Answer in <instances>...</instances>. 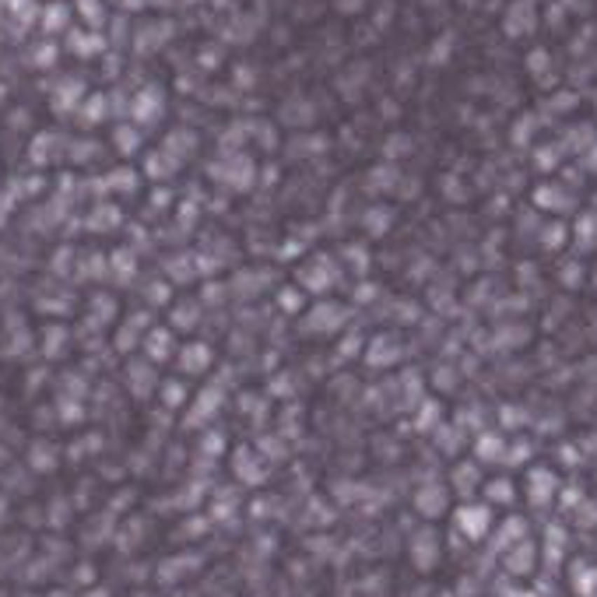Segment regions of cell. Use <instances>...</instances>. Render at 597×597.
Masks as SVG:
<instances>
[{"mask_svg": "<svg viewBox=\"0 0 597 597\" xmlns=\"http://www.w3.org/2000/svg\"><path fill=\"white\" fill-rule=\"evenodd\" d=\"M478 457H481V460H495V457H502V439H499V436H492V432H485V436L478 439Z\"/></svg>", "mask_w": 597, "mask_h": 597, "instance_id": "11", "label": "cell"}, {"mask_svg": "<svg viewBox=\"0 0 597 597\" xmlns=\"http://www.w3.org/2000/svg\"><path fill=\"white\" fill-rule=\"evenodd\" d=\"M235 464H239V478H242V481H260V478H263V471H256L260 460H256L253 450H246V453L239 450V453H235Z\"/></svg>", "mask_w": 597, "mask_h": 597, "instance_id": "8", "label": "cell"}, {"mask_svg": "<svg viewBox=\"0 0 597 597\" xmlns=\"http://www.w3.org/2000/svg\"><path fill=\"white\" fill-rule=\"evenodd\" d=\"M179 397H183L179 380H169V387H165V401H169V404H179Z\"/></svg>", "mask_w": 597, "mask_h": 597, "instance_id": "14", "label": "cell"}, {"mask_svg": "<svg viewBox=\"0 0 597 597\" xmlns=\"http://www.w3.org/2000/svg\"><path fill=\"white\" fill-rule=\"evenodd\" d=\"M144 348H148V359H169V352H172V334H169V331H151L148 341H144Z\"/></svg>", "mask_w": 597, "mask_h": 597, "instance_id": "7", "label": "cell"}, {"mask_svg": "<svg viewBox=\"0 0 597 597\" xmlns=\"http://www.w3.org/2000/svg\"><path fill=\"white\" fill-rule=\"evenodd\" d=\"M488 527H492V513H488V506L467 502V506H460V509H457V530H460V534H467L471 541L485 537V534H488Z\"/></svg>", "mask_w": 597, "mask_h": 597, "instance_id": "1", "label": "cell"}, {"mask_svg": "<svg viewBox=\"0 0 597 597\" xmlns=\"http://www.w3.org/2000/svg\"><path fill=\"white\" fill-rule=\"evenodd\" d=\"M88 597H109V593H106V590H92Z\"/></svg>", "mask_w": 597, "mask_h": 597, "instance_id": "15", "label": "cell"}, {"mask_svg": "<svg viewBox=\"0 0 597 597\" xmlns=\"http://www.w3.org/2000/svg\"><path fill=\"white\" fill-rule=\"evenodd\" d=\"M485 492H488V499H492V502H499V506H509L516 488H513V481H509V478H499V481H488V488H485Z\"/></svg>", "mask_w": 597, "mask_h": 597, "instance_id": "9", "label": "cell"}, {"mask_svg": "<svg viewBox=\"0 0 597 597\" xmlns=\"http://www.w3.org/2000/svg\"><path fill=\"white\" fill-rule=\"evenodd\" d=\"M530 565H534V548H530V544H513L509 569H513V572H527Z\"/></svg>", "mask_w": 597, "mask_h": 597, "instance_id": "10", "label": "cell"}, {"mask_svg": "<svg viewBox=\"0 0 597 597\" xmlns=\"http://www.w3.org/2000/svg\"><path fill=\"white\" fill-rule=\"evenodd\" d=\"M415 509H418L425 520H436V516H443V513H446V488H443L439 481H429V485H422V488L415 492Z\"/></svg>", "mask_w": 597, "mask_h": 597, "instance_id": "3", "label": "cell"}, {"mask_svg": "<svg viewBox=\"0 0 597 597\" xmlns=\"http://www.w3.org/2000/svg\"><path fill=\"white\" fill-rule=\"evenodd\" d=\"M366 355H369V366H390L397 359V341L394 338H376Z\"/></svg>", "mask_w": 597, "mask_h": 597, "instance_id": "6", "label": "cell"}, {"mask_svg": "<svg viewBox=\"0 0 597 597\" xmlns=\"http://www.w3.org/2000/svg\"><path fill=\"white\" fill-rule=\"evenodd\" d=\"M527 492H530L534 502H548L551 492H555V474L544 471V467H534V471L527 474Z\"/></svg>", "mask_w": 597, "mask_h": 597, "instance_id": "5", "label": "cell"}, {"mask_svg": "<svg viewBox=\"0 0 597 597\" xmlns=\"http://www.w3.org/2000/svg\"><path fill=\"white\" fill-rule=\"evenodd\" d=\"M53 464H57V453H53V450H43V446H39V450L32 453V467H36V471H53Z\"/></svg>", "mask_w": 597, "mask_h": 597, "instance_id": "13", "label": "cell"}, {"mask_svg": "<svg viewBox=\"0 0 597 597\" xmlns=\"http://www.w3.org/2000/svg\"><path fill=\"white\" fill-rule=\"evenodd\" d=\"M453 481H457L460 488H464V485H467V488H471V485H478V467H474V464H460V467H457V474H453Z\"/></svg>", "mask_w": 597, "mask_h": 597, "instance_id": "12", "label": "cell"}, {"mask_svg": "<svg viewBox=\"0 0 597 597\" xmlns=\"http://www.w3.org/2000/svg\"><path fill=\"white\" fill-rule=\"evenodd\" d=\"M179 366H183V373H204V369L211 366V348L200 345V341L186 345V348L179 352Z\"/></svg>", "mask_w": 597, "mask_h": 597, "instance_id": "4", "label": "cell"}, {"mask_svg": "<svg viewBox=\"0 0 597 597\" xmlns=\"http://www.w3.org/2000/svg\"><path fill=\"white\" fill-rule=\"evenodd\" d=\"M411 562H415V569H422V572H429V569L439 562V534H436L432 527H422V530L411 537Z\"/></svg>", "mask_w": 597, "mask_h": 597, "instance_id": "2", "label": "cell"}]
</instances>
